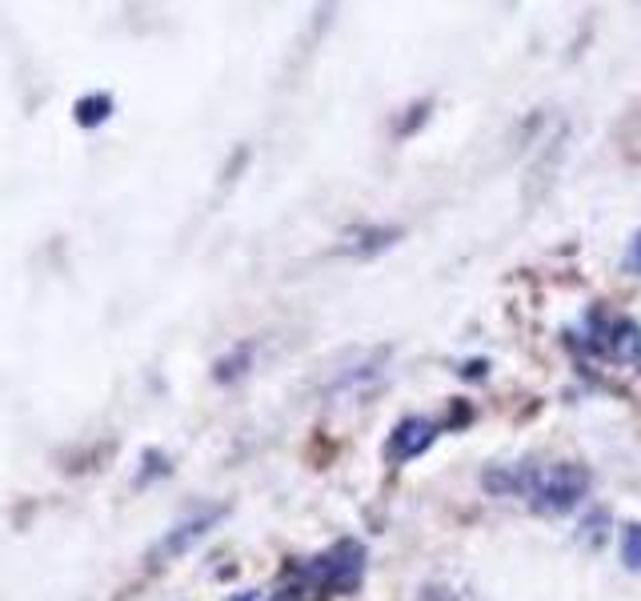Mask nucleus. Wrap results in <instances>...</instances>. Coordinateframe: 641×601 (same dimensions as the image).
Returning a JSON list of instances; mask_svg holds the SVG:
<instances>
[{
	"instance_id": "f257e3e1",
	"label": "nucleus",
	"mask_w": 641,
	"mask_h": 601,
	"mask_svg": "<svg viewBox=\"0 0 641 601\" xmlns=\"http://www.w3.org/2000/svg\"><path fill=\"white\" fill-rule=\"evenodd\" d=\"M589 490V473L582 466H545L530 469V490L525 498L542 513H569L582 505Z\"/></svg>"
},
{
	"instance_id": "f03ea898",
	"label": "nucleus",
	"mask_w": 641,
	"mask_h": 601,
	"mask_svg": "<svg viewBox=\"0 0 641 601\" xmlns=\"http://www.w3.org/2000/svg\"><path fill=\"white\" fill-rule=\"evenodd\" d=\"M433 437H437V425L425 422V417H405V422L393 429V437H389V461H413V457H421L425 449L433 446Z\"/></svg>"
},
{
	"instance_id": "7ed1b4c3",
	"label": "nucleus",
	"mask_w": 641,
	"mask_h": 601,
	"mask_svg": "<svg viewBox=\"0 0 641 601\" xmlns=\"http://www.w3.org/2000/svg\"><path fill=\"white\" fill-rule=\"evenodd\" d=\"M361 566H366V554L357 546H337L329 557H320V578H325V586H333V590H349L357 578H361Z\"/></svg>"
},
{
	"instance_id": "20e7f679",
	"label": "nucleus",
	"mask_w": 641,
	"mask_h": 601,
	"mask_svg": "<svg viewBox=\"0 0 641 601\" xmlns=\"http://www.w3.org/2000/svg\"><path fill=\"white\" fill-rule=\"evenodd\" d=\"M221 522V510H205V513H197V517H188V522H181L177 529H169V537L156 546V554H153V561H165V557H177V554H185L197 537H205L213 529V525Z\"/></svg>"
},
{
	"instance_id": "39448f33",
	"label": "nucleus",
	"mask_w": 641,
	"mask_h": 601,
	"mask_svg": "<svg viewBox=\"0 0 641 601\" xmlns=\"http://www.w3.org/2000/svg\"><path fill=\"white\" fill-rule=\"evenodd\" d=\"M601 349L613 361H641V329L633 321H613L609 329H601Z\"/></svg>"
},
{
	"instance_id": "423d86ee",
	"label": "nucleus",
	"mask_w": 641,
	"mask_h": 601,
	"mask_svg": "<svg viewBox=\"0 0 641 601\" xmlns=\"http://www.w3.org/2000/svg\"><path fill=\"white\" fill-rule=\"evenodd\" d=\"M621 557L630 569H641V522L621 525Z\"/></svg>"
},
{
	"instance_id": "0eeeda50",
	"label": "nucleus",
	"mask_w": 641,
	"mask_h": 601,
	"mask_svg": "<svg viewBox=\"0 0 641 601\" xmlns=\"http://www.w3.org/2000/svg\"><path fill=\"white\" fill-rule=\"evenodd\" d=\"M626 265H630L633 273H641V233L630 241V253H626Z\"/></svg>"
}]
</instances>
